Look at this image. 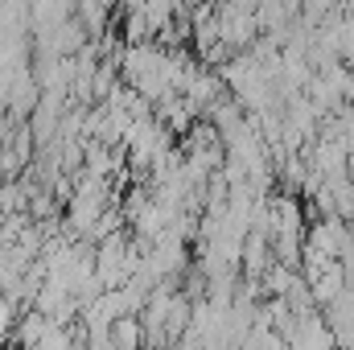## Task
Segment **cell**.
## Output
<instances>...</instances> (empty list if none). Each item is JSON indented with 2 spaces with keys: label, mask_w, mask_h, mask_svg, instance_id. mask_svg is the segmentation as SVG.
Segmentation results:
<instances>
[{
  "label": "cell",
  "mask_w": 354,
  "mask_h": 350,
  "mask_svg": "<svg viewBox=\"0 0 354 350\" xmlns=\"http://www.w3.org/2000/svg\"><path fill=\"white\" fill-rule=\"evenodd\" d=\"M12 322H17V301L0 297V334H8V330H12Z\"/></svg>",
  "instance_id": "1"
}]
</instances>
